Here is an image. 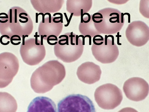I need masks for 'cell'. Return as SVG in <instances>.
<instances>
[{
	"instance_id": "obj_3",
	"label": "cell",
	"mask_w": 149,
	"mask_h": 112,
	"mask_svg": "<svg viewBox=\"0 0 149 112\" xmlns=\"http://www.w3.org/2000/svg\"><path fill=\"white\" fill-rule=\"evenodd\" d=\"M57 112H96L92 100L79 94H70L58 103Z\"/></svg>"
},
{
	"instance_id": "obj_39",
	"label": "cell",
	"mask_w": 149,
	"mask_h": 112,
	"mask_svg": "<svg viewBox=\"0 0 149 112\" xmlns=\"http://www.w3.org/2000/svg\"><path fill=\"white\" fill-rule=\"evenodd\" d=\"M19 21L21 23H25L27 22L28 21V20H26L25 21H23V20H21V19H19Z\"/></svg>"
},
{
	"instance_id": "obj_32",
	"label": "cell",
	"mask_w": 149,
	"mask_h": 112,
	"mask_svg": "<svg viewBox=\"0 0 149 112\" xmlns=\"http://www.w3.org/2000/svg\"><path fill=\"white\" fill-rule=\"evenodd\" d=\"M123 13L121 12V23H124L125 19Z\"/></svg>"
},
{
	"instance_id": "obj_25",
	"label": "cell",
	"mask_w": 149,
	"mask_h": 112,
	"mask_svg": "<svg viewBox=\"0 0 149 112\" xmlns=\"http://www.w3.org/2000/svg\"><path fill=\"white\" fill-rule=\"evenodd\" d=\"M73 14H74V13L73 12H72L71 13L70 16V17L69 18V19H68V22H67V24H66L64 25V26L65 27H67V26H68L70 22V21L71 19L72 18V16L73 15Z\"/></svg>"
},
{
	"instance_id": "obj_40",
	"label": "cell",
	"mask_w": 149,
	"mask_h": 112,
	"mask_svg": "<svg viewBox=\"0 0 149 112\" xmlns=\"http://www.w3.org/2000/svg\"><path fill=\"white\" fill-rule=\"evenodd\" d=\"M64 16H65L66 19V20L67 22H68V19L67 17L66 13L65 12V13H64Z\"/></svg>"
},
{
	"instance_id": "obj_7",
	"label": "cell",
	"mask_w": 149,
	"mask_h": 112,
	"mask_svg": "<svg viewBox=\"0 0 149 112\" xmlns=\"http://www.w3.org/2000/svg\"><path fill=\"white\" fill-rule=\"evenodd\" d=\"M128 41L132 45L140 47L145 45L149 39V28L143 22L136 21L131 22L125 31Z\"/></svg>"
},
{
	"instance_id": "obj_22",
	"label": "cell",
	"mask_w": 149,
	"mask_h": 112,
	"mask_svg": "<svg viewBox=\"0 0 149 112\" xmlns=\"http://www.w3.org/2000/svg\"><path fill=\"white\" fill-rule=\"evenodd\" d=\"M73 32H72L70 33V35H69V37H70V44L72 45H74L75 44L73 43V37H75L74 35H73Z\"/></svg>"
},
{
	"instance_id": "obj_29",
	"label": "cell",
	"mask_w": 149,
	"mask_h": 112,
	"mask_svg": "<svg viewBox=\"0 0 149 112\" xmlns=\"http://www.w3.org/2000/svg\"><path fill=\"white\" fill-rule=\"evenodd\" d=\"M66 39L59 40L58 42L59 44L61 45H64L66 44V42H65L64 43H61V41H66Z\"/></svg>"
},
{
	"instance_id": "obj_6",
	"label": "cell",
	"mask_w": 149,
	"mask_h": 112,
	"mask_svg": "<svg viewBox=\"0 0 149 112\" xmlns=\"http://www.w3.org/2000/svg\"><path fill=\"white\" fill-rule=\"evenodd\" d=\"M123 89L128 99L137 102L143 100L147 96L149 85L144 80L141 78L133 77L125 82Z\"/></svg>"
},
{
	"instance_id": "obj_26",
	"label": "cell",
	"mask_w": 149,
	"mask_h": 112,
	"mask_svg": "<svg viewBox=\"0 0 149 112\" xmlns=\"http://www.w3.org/2000/svg\"><path fill=\"white\" fill-rule=\"evenodd\" d=\"M10 13L9 15V17L8 18L9 19V22L10 23H12V9H10L9 10Z\"/></svg>"
},
{
	"instance_id": "obj_21",
	"label": "cell",
	"mask_w": 149,
	"mask_h": 112,
	"mask_svg": "<svg viewBox=\"0 0 149 112\" xmlns=\"http://www.w3.org/2000/svg\"><path fill=\"white\" fill-rule=\"evenodd\" d=\"M38 32H35V35H34V37H35V44L37 45H40V44L38 43V37H39V35H38Z\"/></svg>"
},
{
	"instance_id": "obj_37",
	"label": "cell",
	"mask_w": 149,
	"mask_h": 112,
	"mask_svg": "<svg viewBox=\"0 0 149 112\" xmlns=\"http://www.w3.org/2000/svg\"><path fill=\"white\" fill-rule=\"evenodd\" d=\"M78 35H76V45H78Z\"/></svg>"
},
{
	"instance_id": "obj_1",
	"label": "cell",
	"mask_w": 149,
	"mask_h": 112,
	"mask_svg": "<svg viewBox=\"0 0 149 112\" xmlns=\"http://www.w3.org/2000/svg\"><path fill=\"white\" fill-rule=\"evenodd\" d=\"M65 75L62 64L57 60L49 61L33 72L30 79L31 87L36 93H46L61 82Z\"/></svg>"
},
{
	"instance_id": "obj_16",
	"label": "cell",
	"mask_w": 149,
	"mask_h": 112,
	"mask_svg": "<svg viewBox=\"0 0 149 112\" xmlns=\"http://www.w3.org/2000/svg\"><path fill=\"white\" fill-rule=\"evenodd\" d=\"M8 15L6 13L2 12L0 13V19H8Z\"/></svg>"
},
{
	"instance_id": "obj_24",
	"label": "cell",
	"mask_w": 149,
	"mask_h": 112,
	"mask_svg": "<svg viewBox=\"0 0 149 112\" xmlns=\"http://www.w3.org/2000/svg\"><path fill=\"white\" fill-rule=\"evenodd\" d=\"M56 15H60V16L61 17V18L60 20L61 21V23H63V14L59 12H57V13H56L54 14L53 15V16H55Z\"/></svg>"
},
{
	"instance_id": "obj_18",
	"label": "cell",
	"mask_w": 149,
	"mask_h": 112,
	"mask_svg": "<svg viewBox=\"0 0 149 112\" xmlns=\"http://www.w3.org/2000/svg\"><path fill=\"white\" fill-rule=\"evenodd\" d=\"M22 15H25L26 16H28L27 14L25 12H22L19 14V17L21 19H25L26 20H28V18L26 17H24L23 16H22Z\"/></svg>"
},
{
	"instance_id": "obj_4",
	"label": "cell",
	"mask_w": 149,
	"mask_h": 112,
	"mask_svg": "<svg viewBox=\"0 0 149 112\" xmlns=\"http://www.w3.org/2000/svg\"><path fill=\"white\" fill-rule=\"evenodd\" d=\"M97 12L102 15V21L98 24L94 23V25L97 30L101 34H114L121 29L124 23L121 22V12L118 10L106 8Z\"/></svg>"
},
{
	"instance_id": "obj_14",
	"label": "cell",
	"mask_w": 149,
	"mask_h": 112,
	"mask_svg": "<svg viewBox=\"0 0 149 112\" xmlns=\"http://www.w3.org/2000/svg\"><path fill=\"white\" fill-rule=\"evenodd\" d=\"M86 15V16L85 18H83V22L85 23H87L89 22L91 19V15L88 13H84Z\"/></svg>"
},
{
	"instance_id": "obj_35",
	"label": "cell",
	"mask_w": 149,
	"mask_h": 112,
	"mask_svg": "<svg viewBox=\"0 0 149 112\" xmlns=\"http://www.w3.org/2000/svg\"><path fill=\"white\" fill-rule=\"evenodd\" d=\"M127 15L128 16V23H130V14L127 12H125L123 13V15Z\"/></svg>"
},
{
	"instance_id": "obj_34",
	"label": "cell",
	"mask_w": 149,
	"mask_h": 112,
	"mask_svg": "<svg viewBox=\"0 0 149 112\" xmlns=\"http://www.w3.org/2000/svg\"><path fill=\"white\" fill-rule=\"evenodd\" d=\"M84 37L85 38L86 37H88L89 39V45H91V36L89 35H85Z\"/></svg>"
},
{
	"instance_id": "obj_23",
	"label": "cell",
	"mask_w": 149,
	"mask_h": 112,
	"mask_svg": "<svg viewBox=\"0 0 149 112\" xmlns=\"http://www.w3.org/2000/svg\"><path fill=\"white\" fill-rule=\"evenodd\" d=\"M66 37V45H69V42H68V37L66 35H60L59 37V38L60 39L62 38V37Z\"/></svg>"
},
{
	"instance_id": "obj_12",
	"label": "cell",
	"mask_w": 149,
	"mask_h": 112,
	"mask_svg": "<svg viewBox=\"0 0 149 112\" xmlns=\"http://www.w3.org/2000/svg\"><path fill=\"white\" fill-rule=\"evenodd\" d=\"M149 0H141L139 4V11L141 14L147 18H149Z\"/></svg>"
},
{
	"instance_id": "obj_17",
	"label": "cell",
	"mask_w": 149,
	"mask_h": 112,
	"mask_svg": "<svg viewBox=\"0 0 149 112\" xmlns=\"http://www.w3.org/2000/svg\"><path fill=\"white\" fill-rule=\"evenodd\" d=\"M12 37H12H11L10 39V42L13 41H21V38L20 36L17 37V38H15V35H13L12 36Z\"/></svg>"
},
{
	"instance_id": "obj_38",
	"label": "cell",
	"mask_w": 149,
	"mask_h": 112,
	"mask_svg": "<svg viewBox=\"0 0 149 112\" xmlns=\"http://www.w3.org/2000/svg\"><path fill=\"white\" fill-rule=\"evenodd\" d=\"M38 13H36V22L38 23Z\"/></svg>"
},
{
	"instance_id": "obj_8",
	"label": "cell",
	"mask_w": 149,
	"mask_h": 112,
	"mask_svg": "<svg viewBox=\"0 0 149 112\" xmlns=\"http://www.w3.org/2000/svg\"><path fill=\"white\" fill-rule=\"evenodd\" d=\"M107 45H105L104 38L102 44L96 45L93 43L91 48L92 54L95 59L103 64L113 62L119 54L118 48L116 44L112 45L111 40L109 39H107Z\"/></svg>"
},
{
	"instance_id": "obj_33",
	"label": "cell",
	"mask_w": 149,
	"mask_h": 112,
	"mask_svg": "<svg viewBox=\"0 0 149 112\" xmlns=\"http://www.w3.org/2000/svg\"><path fill=\"white\" fill-rule=\"evenodd\" d=\"M29 35H22V45H25V39L26 37H28Z\"/></svg>"
},
{
	"instance_id": "obj_5",
	"label": "cell",
	"mask_w": 149,
	"mask_h": 112,
	"mask_svg": "<svg viewBox=\"0 0 149 112\" xmlns=\"http://www.w3.org/2000/svg\"><path fill=\"white\" fill-rule=\"evenodd\" d=\"M19 63L17 57L12 53L0 54V88L7 86L17 74Z\"/></svg>"
},
{
	"instance_id": "obj_9",
	"label": "cell",
	"mask_w": 149,
	"mask_h": 112,
	"mask_svg": "<svg viewBox=\"0 0 149 112\" xmlns=\"http://www.w3.org/2000/svg\"><path fill=\"white\" fill-rule=\"evenodd\" d=\"M102 71L100 67L91 62L82 64L78 68L77 74L82 82L88 84H93L100 79Z\"/></svg>"
},
{
	"instance_id": "obj_30",
	"label": "cell",
	"mask_w": 149,
	"mask_h": 112,
	"mask_svg": "<svg viewBox=\"0 0 149 112\" xmlns=\"http://www.w3.org/2000/svg\"><path fill=\"white\" fill-rule=\"evenodd\" d=\"M44 16H45L46 15H48L49 16V23H51V14L49 12H46L44 14Z\"/></svg>"
},
{
	"instance_id": "obj_27",
	"label": "cell",
	"mask_w": 149,
	"mask_h": 112,
	"mask_svg": "<svg viewBox=\"0 0 149 112\" xmlns=\"http://www.w3.org/2000/svg\"><path fill=\"white\" fill-rule=\"evenodd\" d=\"M81 37H82V45L84 46L85 44V38L84 36L83 35H80L78 36V38Z\"/></svg>"
},
{
	"instance_id": "obj_15",
	"label": "cell",
	"mask_w": 149,
	"mask_h": 112,
	"mask_svg": "<svg viewBox=\"0 0 149 112\" xmlns=\"http://www.w3.org/2000/svg\"><path fill=\"white\" fill-rule=\"evenodd\" d=\"M109 2L117 4H120L125 3L129 0H108Z\"/></svg>"
},
{
	"instance_id": "obj_10",
	"label": "cell",
	"mask_w": 149,
	"mask_h": 112,
	"mask_svg": "<svg viewBox=\"0 0 149 112\" xmlns=\"http://www.w3.org/2000/svg\"><path fill=\"white\" fill-rule=\"evenodd\" d=\"M27 112H56L54 102L50 98L45 96H38L30 103Z\"/></svg>"
},
{
	"instance_id": "obj_19",
	"label": "cell",
	"mask_w": 149,
	"mask_h": 112,
	"mask_svg": "<svg viewBox=\"0 0 149 112\" xmlns=\"http://www.w3.org/2000/svg\"><path fill=\"white\" fill-rule=\"evenodd\" d=\"M93 41H103L104 38L101 35L99 37V38H95L94 37H93Z\"/></svg>"
},
{
	"instance_id": "obj_28",
	"label": "cell",
	"mask_w": 149,
	"mask_h": 112,
	"mask_svg": "<svg viewBox=\"0 0 149 112\" xmlns=\"http://www.w3.org/2000/svg\"><path fill=\"white\" fill-rule=\"evenodd\" d=\"M81 23H83V14L84 13L83 12V9H81Z\"/></svg>"
},
{
	"instance_id": "obj_2",
	"label": "cell",
	"mask_w": 149,
	"mask_h": 112,
	"mask_svg": "<svg viewBox=\"0 0 149 112\" xmlns=\"http://www.w3.org/2000/svg\"><path fill=\"white\" fill-rule=\"evenodd\" d=\"M94 96L99 106L107 110L116 108L120 105L123 98L121 90L115 85L110 83L103 84L97 88Z\"/></svg>"
},
{
	"instance_id": "obj_31",
	"label": "cell",
	"mask_w": 149,
	"mask_h": 112,
	"mask_svg": "<svg viewBox=\"0 0 149 112\" xmlns=\"http://www.w3.org/2000/svg\"><path fill=\"white\" fill-rule=\"evenodd\" d=\"M47 35H40V38H41V42L40 44L41 45H43V38L44 37H46L47 36Z\"/></svg>"
},
{
	"instance_id": "obj_11",
	"label": "cell",
	"mask_w": 149,
	"mask_h": 112,
	"mask_svg": "<svg viewBox=\"0 0 149 112\" xmlns=\"http://www.w3.org/2000/svg\"><path fill=\"white\" fill-rule=\"evenodd\" d=\"M17 108L13 97L8 93L0 92V112H16Z\"/></svg>"
},
{
	"instance_id": "obj_20",
	"label": "cell",
	"mask_w": 149,
	"mask_h": 112,
	"mask_svg": "<svg viewBox=\"0 0 149 112\" xmlns=\"http://www.w3.org/2000/svg\"><path fill=\"white\" fill-rule=\"evenodd\" d=\"M116 37H117V44L118 45H121L122 44L119 42V37H121V35H119V32H117V35H116Z\"/></svg>"
},
{
	"instance_id": "obj_41",
	"label": "cell",
	"mask_w": 149,
	"mask_h": 112,
	"mask_svg": "<svg viewBox=\"0 0 149 112\" xmlns=\"http://www.w3.org/2000/svg\"><path fill=\"white\" fill-rule=\"evenodd\" d=\"M61 17H54V18H53V20H55L56 19H61Z\"/></svg>"
},
{
	"instance_id": "obj_36",
	"label": "cell",
	"mask_w": 149,
	"mask_h": 112,
	"mask_svg": "<svg viewBox=\"0 0 149 112\" xmlns=\"http://www.w3.org/2000/svg\"><path fill=\"white\" fill-rule=\"evenodd\" d=\"M38 15H41L42 16V23H45V16L43 14V13L42 12H40L38 14Z\"/></svg>"
},
{
	"instance_id": "obj_13",
	"label": "cell",
	"mask_w": 149,
	"mask_h": 112,
	"mask_svg": "<svg viewBox=\"0 0 149 112\" xmlns=\"http://www.w3.org/2000/svg\"><path fill=\"white\" fill-rule=\"evenodd\" d=\"M118 112H138L135 109L130 107L124 108Z\"/></svg>"
}]
</instances>
